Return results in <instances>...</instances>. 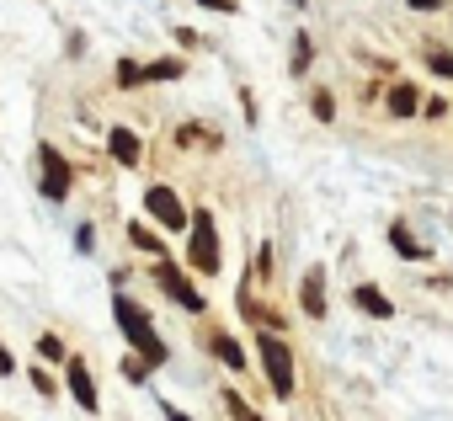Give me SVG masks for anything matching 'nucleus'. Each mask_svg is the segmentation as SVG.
I'll use <instances>...</instances> for the list:
<instances>
[{"label": "nucleus", "mask_w": 453, "mask_h": 421, "mask_svg": "<svg viewBox=\"0 0 453 421\" xmlns=\"http://www.w3.org/2000/svg\"><path fill=\"white\" fill-rule=\"evenodd\" d=\"M12 373H17V357H12L6 347H0V379H12Z\"/></svg>", "instance_id": "nucleus-30"}, {"label": "nucleus", "mask_w": 453, "mask_h": 421, "mask_svg": "<svg viewBox=\"0 0 453 421\" xmlns=\"http://www.w3.org/2000/svg\"><path fill=\"white\" fill-rule=\"evenodd\" d=\"M155 283L171 294V304H181V310H192V315H203V310H208V299L197 294V283H192L171 256H160V262H155Z\"/></svg>", "instance_id": "nucleus-4"}, {"label": "nucleus", "mask_w": 453, "mask_h": 421, "mask_svg": "<svg viewBox=\"0 0 453 421\" xmlns=\"http://www.w3.org/2000/svg\"><path fill=\"white\" fill-rule=\"evenodd\" d=\"M65 389H70V400L86 410V416H96L102 410V394H96V379H91V368H86V357H65Z\"/></svg>", "instance_id": "nucleus-7"}, {"label": "nucleus", "mask_w": 453, "mask_h": 421, "mask_svg": "<svg viewBox=\"0 0 453 421\" xmlns=\"http://www.w3.org/2000/svg\"><path fill=\"white\" fill-rule=\"evenodd\" d=\"M352 304H357L363 315H373V320H389V315H395V304H389L373 283H357V288H352Z\"/></svg>", "instance_id": "nucleus-13"}, {"label": "nucleus", "mask_w": 453, "mask_h": 421, "mask_svg": "<svg viewBox=\"0 0 453 421\" xmlns=\"http://www.w3.org/2000/svg\"><path fill=\"white\" fill-rule=\"evenodd\" d=\"M112 320H118V331L128 336L134 357H144L150 368H160V363L171 357V347L155 336V320L144 315V304H139V299H128V294H112Z\"/></svg>", "instance_id": "nucleus-1"}, {"label": "nucleus", "mask_w": 453, "mask_h": 421, "mask_svg": "<svg viewBox=\"0 0 453 421\" xmlns=\"http://www.w3.org/2000/svg\"><path fill=\"white\" fill-rule=\"evenodd\" d=\"M0 421H6V416H0Z\"/></svg>", "instance_id": "nucleus-33"}, {"label": "nucleus", "mask_w": 453, "mask_h": 421, "mask_svg": "<svg viewBox=\"0 0 453 421\" xmlns=\"http://www.w3.org/2000/svg\"><path fill=\"white\" fill-rule=\"evenodd\" d=\"M235 304H241V315H246L257 331H283V315H278V310H267L262 299H251L246 288H241V299H235Z\"/></svg>", "instance_id": "nucleus-12"}, {"label": "nucleus", "mask_w": 453, "mask_h": 421, "mask_svg": "<svg viewBox=\"0 0 453 421\" xmlns=\"http://www.w3.org/2000/svg\"><path fill=\"white\" fill-rule=\"evenodd\" d=\"M405 6H411V11H437L442 0H405Z\"/></svg>", "instance_id": "nucleus-31"}, {"label": "nucleus", "mask_w": 453, "mask_h": 421, "mask_svg": "<svg viewBox=\"0 0 453 421\" xmlns=\"http://www.w3.org/2000/svg\"><path fill=\"white\" fill-rule=\"evenodd\" d=\"M310 107H315V118H320V123H331V118H336V96H331V91H315V96H310Z\"/></svg>", "instance_id": "nucleus-24"}, {"label": "nucleus", "mask_w": 453, "mask_h": 421, "mask_svg": "<svg viewBox=\"0 0 453 421\" xmlns=\"http://www.w3.org/2000/svg\"><path fill=\"white\" fill-rule=\"evenodd\" d=\"M294 6H304V0H294Z\"/></svg>", "instance_id": "nucleus-32"}, {"label": "nucleus", "mask_w": 453, "mask_h": 421, "mask_svg": "<svg viewBox=\"0 0 453 421\" xmlns=\"http://www.w3.org/2000/svg\"><path fill=\"white\" fill-rule=\"evenodd\" d=\"M128 241H134V251H144V256H155V262L165 256V241H160L150 225H128Z\"/></svg>", "instance_id": "nucleus-15"}, {"label": "nucleus", "mask_w": 453, "mask_h": 421, "mask_svg": "<svg viewBox=\"0 0 453 421\" xmlns=\"http://www.w3.org/2000/svg\"><path fill=\"white\" fill-rule=\"evenodd\" d=\"M257 352H262V373H267V389L278 400H294L299 379H294V352L283 341V331H257Z\"/></svg>", "instance_id": "nucleus-2"}, {"label": "nucleus", "mask_w": 453, "mask_h": 421, "mask_svg": "<svg viewBox=\"0 0 453 421\" xmlns=\"http://www.w3.org/2000/svg\"><path fill=\"white\" fill-rule=\"evenodd\" d=\"M107 149H112V160H118V165H128V171L144 160L139 134H134V128H123V123H112V128H107Z\"/></svg>", "instance_id": "nucleus-9"}, {"label": "nucleus", "mask_w": 453, "mask_h": 421, "mask_svg": "<svg viewBox=\"0 0 453 421\" xmlns=\"http://www.w3.org/2000/svg\"><path fill=\"white\" fill-rule=\"evenodd\" d=\"M118 86L123 91H139L144 86V65L139 59H118Z\"/></svg>", "instance_id": "nucleus-18"}, {"label": "nucleus", "mask_w": 453, "mask_h": 421, "mask_svg": "<svg viewBox=\"0 0 453 421\" xmlns=\"http://www.w3.org/2000/svg\"><path fill=\"white\" fill-rule=\"evenodd\" d=\"M224 410H230V421H267L257 405H246V400H241V389H224Z\"/></svg>", "instance_id": "nucleus-17"}, {"label": "nucleus", "mask_w": 453, "mask_h": 421, "mask_svg": "<svg viewBox=\"0 0 453 421\" xmlns=\"http://www.w3.org/2000/svg\"><path fill=\"white\" fill-rule=\"evenodd\" d=\"M150 373H155V368H150L144 357H123V379H128V384H150Z\"/></svg>", "instance_id": "nucleus-23"}, {"label": "nucleus", "mask_w": 453, "mask_h": 421, "mask_svg": "<svg viewBox=\"0 0 453 421\" xmlns=\"http://www.w3.org/2000/svg\"><path fill=\"white\" fill-rule=\"evenodd\" d=\"M310 65H315V43H310V33H299L294 38V75H304Z\"/></svg>", "instance_id": "nucleus-20"}, {"label": "nucleus", "mask_w": 453, "mask_h": 421, "mask_svg": "<svg viewBox=\"0 0 453 421\" xmlns=\"http://www.w3.org/2000/svg\"><path fill=\"white\" fill-rule=\"evenodd\" d=\"M257 272H262V278H273V246H262V256H257Z\"/></svg>", "instance_id": "nucleus-29"}, {"label": "nucleus", "mask_w": 453, "mask_h": 421, "mask_svg": "<svg viewBox=\"0 0 453 421\" xmlns=\"http://www.w3.org/2000/svg\"><path fill=\"white\" fill-rule=\"evenodd\" d=\"M203 11H219V17H235L241 11V0H197Z\"/></svg>", "instance_id": "nucleus-25"}, {"label": "nucleus", "mask_w": 453, "mask_h": 421, "mask_svg": "<svg viewBox=\"0 0 453 421\" xmlns=\"http://www.w3.org/2000/svg\"><path fill=\"white\" fill-rule=\"evenodd\" d=\"M171 38H176V49H181V54H192V49H197V33H192V27H176Z\"/></svg>", "instance_id": "nucleus-27"}, {"label": "nucleus", "mask_w": 453, "mask_h": 421, "mask_svg": "<svg viewBox=\"0 0 453 421\" xmlns=\"http://www.w3.org/2000/svg\"><path fill=\"white\" fill-rule=\"evenodd\" d=\"M160 416H165V421H192V416H187L181 405H171V400H160Z\"/></svg>", "instance_id": "nucleus-28"}, {"label": "nucleus", "mask_w": 453, "mask_h": 421, "mask_svg": "<svg viewBox=\"0 0 453 421\" xmlns=\"http://www.w3.org/2000/svg\"><path fill=\"white\" fill-rule=\"evenodd\" d=\"M38 357H43V363H65V357H70V347H65L54 331H43V336H38Z\"/></svg>", "instance_id": "nucleus-19"}, {"label": "nucleus", "mask_w": 453, "mask_h": 421, "mask_svg": "<svg viewBox=\"0 0 453 421\" xmlns=\"http://www.w3.org/2000/svg\"><path fill=\"white\" fill-rule=\"evenodd\" d=\"M389 246H395V256H400V262H426V246H421V241L400 225V219L389 225Z\"/></svg>", "instance_id": "nucleus-14"}, {"label": "nucleus", "mask_w": 453, "mask_h": 421, "mask_svg": "<svg viewBox=\"0 0 453 421\" xmlns=\"http://www.w3.org/2000/svg\"><path fill=\"white\" fill-rule=\"evenodd\" d=\"M187 267L203 272V278H213L224 267V256H219V225H213L208 208H197L192 225H187Z\"/></svg>", "instance_id": "nucleus-3"}, {"label": "nucleus", "mask_w": 453, "mask_h": 421, "mask_svg": "<svg viewBox=\"0 0 453 421\" xmlns=\"http://www.w3.org/2000/svg\"><path fill=\"white\" fill-rule=\"evenodd\" d=\"M27 379H33V389H38L43 400H54V394H59V379H54L49 368H27Z\"/></svg>", "instance_id": "nucleus-21"}, {"label": "nucleus", "mask_w": 453, "mask_h": 421, "mask_svg": "<svg viewBox=\"0 0 453 421\" xmlns=\"http://www.w3.org/2000/svg\"><path fill=\"white\" fill-rule=\"evenodd\" d=\"M426 70L442 75V80H453V54L448 49H426Z\"/></svg>", "instance_id": "nucleus-22"}, {"label": "nucleus", "mask_w": 453, "mask_h": 421, "mask_svg": "<svg viewBox=\"0 0 453 421\" xmlns=\"http://www.w3.org/2000/svg\"><path fill=\"white\" fill-rule=\"evenodd\" d=\"M299 310L310 320H326V267H310L304 283H299Z\"/></svg>", "instance_id": "nucleus-10"}, {"label": "nucleus", "mask_w": 453, "mask_h": 421, "mask_svg": "<svg viewBox=\"0 0 453 421\" xmlns=\"http://www.w3.org/2000/svg\"><path fill=\"white\" fill-rule=\"evenodd\" d=\"M38 165H43V176H38V192H43L49 203H65V197H70V181H75L70 160H65L54 144H38Z\"/></svg>", "instance_id": "nucleus-6"}, {"label": "nucleus", "mask_w": 453, "mask_h": 421, "mask_svg": "<svg viewBox=\"0 0 453 421\" xmlns=\"http://www.w3.org/2000/svg\"><path fill=\"white\" fill-rule=\"evenodd\" d=\"M187 75V59H150L144 65V80H181Z\"/></svg>", "instance_id": "nucleus-16"}, {"label": "nucleus", "mask_w": 453, "mask_h": 421, "mask_svg": "<svg viewBox=\"0 0 453 421\" xmlns=\"http://www.w3.org/2000/svg\"><path fill=\"white\" fill-rule=\"evenodd\" d=\"M144 214L160 225V230H187L192 225V214H187V203L165 187V181H155L150 192H144Z\"/></svg>", "instance_id": "nucleus-5"}, {"label": "nucleus", "mask_w": 453, "mask_h": 421, "mask_svg": "<svg viewBox=\"0 0 453 421\" xmlns=\"http://www.w3.org/2000/svg\"><path fill=\"white\" fill-rule=\"evenodd\" d=\"M91 246H96V230H91V225H81V230H75V251H81V256H91Z\"/></svg>", "instance_id": "nucleus-26"}, {"label": "nucleus", "mask_w": 453, "mask_h": 421, "mask_svg": "<svg viewBox=\"0 0 453 421\" xmlns=\"http://www.w3.org/2000/svg\"><path fill=\"white\" fill-rule=\"evenodd\" d=\"M208 347H213V357L230 368V373H246V368H251L246 341H241V336H230V331H208Z\"/></svg>", "instance_id": "nucleus-8"}, {"label": "nucleus", "mask_w": 453, "mask_h": 421, "mask_svg": "<svg viewBox=\"0 0 453 421\" xmlns=\"http://www.w3.org/2000/svg\"><path fill=\"white\" fill-rule=\"evenodd\" d=\"M384 107H389V118H395V123L416 118V112H421V91H416V80H395V86H389V102H384Z\"/></svg>", "instance_id": "nucleus-11"}]
</instances>
